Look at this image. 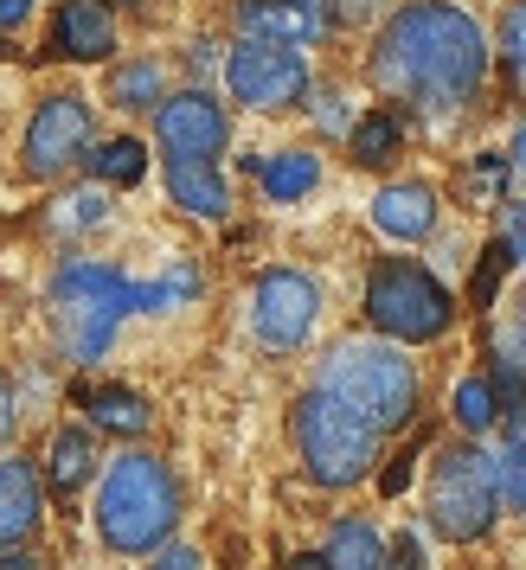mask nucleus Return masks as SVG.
Wrapping results in <instances>:
<instances>
[{
  "label": "nucleus",
  "mask_w": 526,
  "mask_h": 570,
  "mask_svg": "<svg viewBox=\"0 0 526 570\" xmlns=\"http://www.w3.org/2000/svg\"><path fill=\"white\" fill-rule=\"evenodd\" d=\"M481 78H488V32L449 0L398 7L386 32L372 39V83L392 104H411L423 116L462 109L481 90Z\"/></svg>",
  "instance_id": "f257e3e1"
},
{
  "label": "nucleus",
  "mask_w": 526,
  "mask_h": 570,
  "mask_svg": "<svg viewBox=\"0 0 526 570\" xmlns=\"http://www.w3.org/2000/svg\"><path fill=\"white\" fill-rule=\"evenodd\" d=\"M174 525H181V481L167 474V462L148 455V449L116 455L104 474V493H97V532H104V544L142 558V551L167 544Z\"/></svg>",
  "instance_id": "f03ea898"
},
{
  "label": "nucleus",
  "mask_w": 526,
  "mask_h": 570,
  "mask_svg": "<svg viewBox=\"0 0 526 570\" xmlns=\"http://www.w3.org/2000/svg\"><path fill=\"white\" fill-rule=\"evenodd\" d=\"M315 391L341 397L353 416H367L372 430H405L418 411V372L398 353L392 340H341L328 360H321Z\"/></svg>",
  "instance_id": "7ed1b4c3"
},
{
  "label": "nucleus",
  "mask_w": 526,
  "mask_h": 570,
  "mask_svg": "<svg viewBox=\"0 0 526 570\" xmlns=\"http://www.w3.org/2000/svg\"><path fill=\"white\" fill-rule=\"evenodd\" d=\"M135 283L116 276L104 263H65L52 276V327H58V353L71 365H97L116 340V321L135 308L129 302Z\"/></svg>",
  "instance_id": "20e7f679"
},
{
  "label": "nucleus",
  "mask_w": 526,
  "mask_h": 570,
  "mask_svg": "<svg viewBox=\"0 0 526 570\" xmlns=\"http://www.w3.org/2000/svg\"><path fill=\"white\" fill-rule=\"evenodd\" d=\"M295 449H302V468L315 474L321 488H353L379 462V430H372L367 416L347 411L341 397L309 391L295 404Z\"/></svg>",
  "instance_id": "39448f33"
},
{
  "label": "nucleus",
  "mask_w": 526,
  "mask_h": 570,
  "mask_svg": "<svg viewBox=\"0 0 526 570\" xmlns=\"http://www.w3.org/2000/svg\"><path fill=\"white\" fill-rule=\"evenodd\" d=\"M430 525L444 532L449 544H475L488 525L500 519V468L488 449L475 442H456L430 462Z\"/></svg>",
  "instance_id": "423d86ee"
},
{
  "label": "nucleus",
  "mask_w": 526,
  "mask_h": 570,
  "mask_svg": "<svg viewBox=\"0 0 526 570\" xmlns=\"http://www.w3.org/2000/svg\"><path fill=\"white\" fill-rule=\"evenodd\" d=\"M367 321L379 327V340H392V346H423V340H444L449 321H456V302H449V288L418 269V263H379L367 276Z\"/></svg>",
  "instance_id": "0eeeda50"
},
{
  "label": "nucleus",
  "mask_w": 526,
  "mask_h": 570,
  "mask_svg": "<svg viewBox=\"0 0 526 570\" xmlns=\"http://www.w3.org/2000/svg\"><path fill=\"white\" fill-rule=\"evenodd\" d=\"M251 321L270 353H295L321 321V288L302 269H263L257 295H251Z\"/></svg>",
  "instance_id": "6e6552de"
},
{
  "label": "nucleus",
  "mask_w": 526,
  "mask_h": 570,
  "mask_svg": "<svg viewBox=\"0 0 526 570\" xmlns=\"http://www.w3.org/2000/svg\"><path fill=\"white\" fill-rule=\"evenodd\" d=\"M225 83H232L237 104L251 109H290L302 90H309V65L295 46H263V39H244L232 58H225Z\"/></svg>",
  "instance_id": "1a4fd4ad"
},
{
  "label": "nucleus",
  "mask_w": 526,
  "mask_h": 570,
  "mask_svg": "<svg viewBox=\"0 0 526 570\" xmlns=\"http://www.w3.org/2000/svg\"><path fill=\"white\" fill-rule=\"evenodd\" d=\"M84 148H90V109H84V97H46L39 116L27 122V174L32 180H52Z\"/></svg>",
  "instance_id": "9d476101"
},
{
  "label": "nucleus",
  "mask_w": 526,
  "mask_h": 570,
  "mask_svg": "<svg viewBox=\"0 0 526 570\" xmlns=\"http://www.w3.org/2000/svg\"><path fill=\"white\" fill-rule=\"evenodd\" d=\"M155 135H160L167 155L212 160L232 141V122H225V109L212 104L206 90H181V97H160L155 104Z\"/></svg>",
  "instance_id": "9b49d317"
},
{
  "label": "nucleus",
  "mask_w": 526,
  "mask_h": 570,
  "mask_svg": "<svg viewBox=\"0 0 526 570\" xmlns=\"http://www.w3.org/2000/svg\"><path fill=\"white\" fill-rule=\"evenodd\" d=\"M116 52V20L104 0H65L52 20V46L46 58H78V65H104Z\"/></svg>",
  "instance_id": "f8f14e48"
},
{
  "label": "nucleus",
  "mask_w": 526,
  "mask_h": 570,
  "mask_svg": "<svg viewBox=\"0 0 526 570\" xmlns=\"http://www.w3.org/2000/svg\"><path fill=\"white\" fill-rule=\"evenodd\" d=\"M237 27H244V39H263V46H309L328 32V13L315 0H244Z\"/></svg>",
  "instance_id": "ddd939ff"
},
{
  "label": "nucleus",
  "mask_w": 526,
  "mask_h": 570,
  "mask_svg": "<svg viewBox=\"0 0 526 570\" xmlns=\"http://www.w3.org/2000/svg\"><path fill=\"white\" fill-rule=\"evenodd\" d=\"M437 193L423 180H398V186H386L379 199H372V225L386 237H398V244H418V237H430L437 232Z\"/></svg>",
  "instance_id": "4468645a"
},
{
  "label": "nucleus",
  "mask_w": 526,
  "mask_h": 570,
  "mask_svg": "<svg viewBox=\"0 0 526 570\" xmlns=\"http://www.w3.org/2000/svg\"><path fill=\"white\" fill-rule=\"evenodd\" d=\"M39 519H46L39 468H32V462H0V551H13Z\"/></svg>",
  "instance_id": "2eb2a0df"
},
{
  "label": "nucleus",
  "mask_w": 526,
  "mask_h": 570,
  "mask_svg": "<svg viewBox=\"0 0 526 570\" xmlns=\"http://www.w3.org/2000/svg\"><path fill=\"white\" fill-rule=\"evenodd\" d=\"M167 193L193 218H225L232 212V193L218 180V167L212 160H193V155H167Z\"/></svg>",
  "instance_id": "dca6fc26"
},
{
  "label": "nucleus",
  "mask_w": 526,
  "mask_h": 570,
  "mask_svg": "<svg viewBox=\"0 0 526 570\" xmlns=\"http://www.w3.org/2000/svg\"><path fill=\"white\" fill-rule=\"evenodd\" d=\"M90 474H97V442H90V430H58L52 436V462H46L52 493L58 500H71Z\"/></svg>",
  "instance_id": "f3484780"
},
{
  "label": "nucleus",
  "mask_w": 526,
  "mask_h": 570,
  "mask_svg": "<svg viewBox=\"0 0 526 570\" xmlns=\"http://www.w3.org/2000/svg\"><path fill=\"white\" fill-rule=\"evenodd\" d=\"M257 180H263V193H270L276 206H290V199H302V193H315L321 160L309 155V148H283V155L257 160Z\"/></svg>",
  "instance_id": "a211bd4d"
},
{
  "label": "nucleus",
  "mask_w": 526,
  "mask_h": 570,
  "mask_svg": "<svg viewBox=\"0 0 526 570\" xmlns=\"http://www.w3.org/2000/svg\"><path fill=\"white\" fill-rule=\"evenodd\" d=\"M84 411H90V423L97 430H116V436H142L148 430V397H135V391H123V385H104V391H84L78 397Z\"/></svg>",
  "instance_id": "6ab92c4d"
},
{
  "label": "nucleus",
  "mask_w": 526,
  "mask_h": 570,
  "mask_svg": "<svg viewBox=\"0 0 526 570\" xmlns=\"http://www.w3.org/2000/svg\"><path fill=\"white\" fill-rule=\"evenodd\" d=\"M379 558H386V544H379V532H372L367 519H341L328 551H321L328 570H379Z\"/></svg>",
  "instance_id": "aec40b11"
},
{
  "label": "nucleus",
  "mask_w": 526,
  "mask_h": 570,
  "mask_svg": "<svg viewBox=\"0 0 526 570\" xmlns=\"http://www.w3.org/2000/svg\"><path fill=\"white\" fill-rule=\"evenodd\" d=\"M398 141H405V122H398L392 109H372V116H360V122L347 129V148H353L360 167H386V160L398 155Z\"/></svg>",
  "instance_id": "412c9836"
},
{
  "label": "nucleus",
  "mask_w": 526,
  "mask_h": 570,
  "mask_svg": "<svg viewBox=\"0 0 526 570\" xmlns=\"http://www.w3.org/2000/svg\"><path fill=\"white\" fill-rule=\"evenodd\" d=\"M90 174L109 186H135L142 174H148V148L135 141V135H123V141H104L97 155H90Z\"/></svg>",
  "instance_id": "4be33fe9"
},
{
  "label": "nucleus",
  "mask_w": 526,
  "mask_h": 570,
  "mask_svg": "<svg viewBox=\"0 0 526 570\" xmlns=\"http://www.w3.org/2000/svg\"><path fill=\"white\" fill-rule=\"evenodd\" d=\"M109 97H116V109L160 104V65H155V58H135V65H123V71L109 78Z\"/></svg>",
  "instance_id": "5701e85b"
},
{
  "label": "nucleus",
  "mask_w": 526,
  "mask_h": 570,
  "mask_svg": "<svg viewBox=\"0 0 526 570\" xmlns=\"http://www.w3.org/2000/svg\"><path fill=\"white\" fill-rule=\"evenodd\" d=\"M500 468V500L514 507V513H526V416L514 423V436H507V449L495 455Z\"/></svg>",
  "instance_id": "b1692460"
},
{
  "label": "nucleus",
  "mask_w": 526,
  "mask_h": 570,
  "mask_svg": "<svg viewBox=\"0 0 526 570\" xmlns=\"http://www.w3.org/2000/svg\"><path fill=\"white\" fill-rule=\"evenodd\" d=\"M495 416H500V397H495L488 379H462V385H456V423H462L469 436H481Z\"/></svg>",
  "instance_id": "393cba45"
},
{
  "label": "nucleus",
  "mask_w": 526,
  "mask_h": 570,
  "mask_svg": "<svg viewBox=\"0 0 526 570\" xmlns=\"http://www.w3.org/2000/svg\"><path fill=\"white\" fill-rule=\"evenodd\" d=\"M500 58H507L514 83L526 90V0H514V7H507V20H500Z\"/></svg>",
  "instance_id": "a878e982"
},
{
  "label": "nucleus",
  "mask_w": 526,
  "mask_h": 570,
  "mask_svg": "<svg viewBox=\"0 0 526 570\" xmlns=\"http://www.w3.org/2000/svg\"><path fill=\"white\" fill-rule=\"evenodd\" d=\"M507 244H488V250H481V263H475V283H469V302L475 308H488V302H495V288H500V276H507Z\"/></svg>",
  "instance_id": "bb28decb"
},
{
  "label": "nucleus",
  "mask_w": 526,
  "mask_h": 570,
  "mask_svg": "<svg viewBox=\"0 0 526 570\" xmlns=\"http://www.w3.org/2000/svg\"><path fill=\"white\" fill-rule=\"evenodd\" d=\"M104 218V193H71V199H58L52 225L58 232H84V225H97Z\"/></svg>",
  "instance_id": "cd10ccee"
},
{
  "label": "nucleus",
  "mask_w": 526,
  "mask_h": 570,
  "mask_svg": "<svg viewBox=\"0 0 526 570\" xmlns=\"http://www.w3.org/2000/svg\"><path fill=\"white\" fill-rule=\"evenodd\" d=\"M495 360H500V365H514V372L526 379V321H514L507 334H495Z\"/></svg>",
  "instance_id": "c85d7f7f"
},
{
  "label": "nucleus",
  "mask_w": 526,
  "mask_h": 570,
  "mask_svg": "<svg viewBox=\"0 0 526 570\" xmlns=\"http://www.w3.org/2000/svg\"><path fill=\"white\" fill-rule=\"evenodd\" d=\"M500 244H507V257L526 263V206H507V232H500Z\"/></svg>",
  "instance_id": "c756f323"
},
{
  "label": "nucleus",
  "mask_w": 526,
  "mask_h": 570,
  "mask_svg": "<svg viewBox=\"0 0 526 570\" xmlns=\"http://www.w3.org/2000/svg\"><path fill=\"white\" fill-rule=\"evenodd\" d=\"M379 570H423L418 564V539H398L386 558H379Z\"/></svg>",
  "instance_id": "7c9ffc66"
},
{
  "label": "nucleus",
  "mask_w": 526,
  "mask_h": 570,
  "mask_svg": "<svg viewBox=\"0 0 526 570\" xmlns=\"http://www.w3.org/2000/svg\"><path fill=\"white\" fill-rule=\"evenodd\" d=\"M321 129H353V122H347V97H334V90H328V97H321Z\"/></svg>",
  "instance_id": "2f4dec72"
},
{
  "label": "nucleus",
  "mask_w": 526,
  "mask_h": 570,
  "mask_svg": "<svg viewBox=\"0 0 526 570\" xmlns=\"http://www.w3.org/2000/svg\"><path fill=\"white\" fill-rule=\"evenodd\" d=\"M155 570H199V551H193V544H167Z\"/></svg>",
  "instance_id": "473e14b6"
},
{
  "label": "nucleus",
  "mask_w": 526,
  "mask_h": 570,
  "mask_svg": "<svg viewBox=\"0 0 526 570\" xmlns=\"http://www.w3.org/2000/svg\"><path fill=\"white\" fill-rule=\"evenodd\" d=\"M13 423H20V404H13V385L0 379V449H7V436H13Z\"/></svg>",
  "instance_id": "72a5a7b5"
},
{
  "label": "nucleus",
  "mask_w": 526,
  "mask_h": 570,
  "mask_svg": "<svg viewBox=\"0 0 526 570\" xmlns=\"http://www.w3.org/2000/svg\"><path fill=\"white\" fill-rule=\"evenodd\" d=\"M32 13V0H0V32H13Z\"/></svg>",
  "instance_id": "f704fd0d"
},
{
  "label": "nucleus",
  "mask_w": 526,
  "mask_h": 570,
  "mask_svg": "<svg viewBox=\"0 0 526 570\" xmlns=\"http://www.w3.org/2000/svg\"><path fill=\"white\" fill-rule=\"evenodd\" d=\"M507 155H514V160H507V167H514V180L526 186V122L514 129V148H507Z\"/></svg>",
  "instance_id": "c9c22d12"
},
{
  "label": "nucleus",
  "mask_w": 526,
  "mask_h": 570,
  "mask_svg": "<svg viewBox=\"0 0 526 570\" xmlns=\"http://www.w3.org/2000/svg\"><path fill=\"white\" fill-rule=\"evenodd\" d=\"M0 570H46V558H32V551H0Z\"/></svg>",
  "instance_id": "e433bc0d"
},
{
  "label": "nucleus",
  "mask_w": 526,
  "mask_h": 570,
  "mask_svg": "<svg viewBox=\"0 0 526 570\" xmlns=\"http://www.w3.org/2000/svg\"><path fill=\"white\" fill-rule=\"evenodd\" d=\"M283 570H328V564H321V558H290Z\"/></svg>",
  "instance_id": "4c0bfd02"
},
{
  "label": "nucleus",
  "mask_w": 526,
  "mask_h": 570,
  "mask_svg": "<svg viewBox=\"0 0 526 570\" xmlns=\"http://www.w3.org/2000/svg\"><path fill=\"white\" fill-rule=\"evenodd\" d=\"M129 7H142V0H129Z\"/></svg>",
  "instance_id": "58836bf2"
},
{
  "label": "nucleus",
  "mask_w": 526,
  "mask_h": 570,
  "mask_svg": "<svg viewBox=\"0 0 526 570\" xmlns=\"http://www.w3.org/2000/svg\"><path fill=\"white\" fill-rule=\"evenodd\" d=\"M520 308H526V302H520ZM520 321H526V314H520Z\"/></svg>",
  "instance_id": "ea45409f"
}]
</instances>
